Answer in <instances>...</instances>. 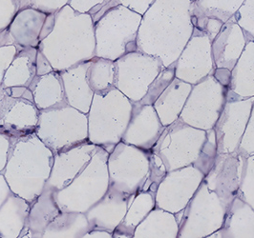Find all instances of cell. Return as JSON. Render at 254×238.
<instances>
[{"instance_id":"cell-1","label":"cell","mask_w":254,"mask_h":238,"mask_svg":"<svg viewBox=\"0 0 254 238\" xmlns=\"http://www.w3.org/2000/svg\"><path fill=\"white\" fill-rule=\"evenodd\" d=\"M191 0H155L142 14L138 50L159 57L165 67L177 61L193 34Z\"/></svg>"},{"instance_id":"cell-2","label":"cell","mask_w":254,"mask_h":238,"mask_svg":"<svg viewBox=\"0 0 254 238\" xmlns=\"http://www.w3.org/2000/svg\"><path fill=\"white\" fill-rule=\"evenodd\" d=\"M55 72H64L96 56L95 22L90 13H79L69 5L56 13L51 34L38 48Z\"/></svg>"},{"instance_id":"cell-3","label":"cell","mask_w":254,"mask_h":238,"mask_svg":"<svg viewBox=\"0 0 254 238\" xmlns=\"http://www.w3.org/2000/svg\"><path fill=\"white\" fill-rule=\"evenodd\" d=\"M141 17L122 4L104 13L95 23L96 56L116 61L128 52L138 50Z\"/></svg>"},{"instance_id":"cell-4","label":"cell","mask_w":254,"mask_h":238,"mask_svg":"<svg viewBox=\"0 0 254 238\" xmlns=\"http://www.w3.org/2000/svg\"><path fill=\"white\" fill-rule=\"evenodd\" d=\"M229 207L203 180L184 209L178 238H208L222 228Z\"/></svg>"},{"instance_id":"cell-5","label":"cell","mask_w":254,"mask_h":238,"mask_svg":"<svg viewBox=\"0 0 254 238\" xmlns=\"http://www.w3.org/2000/svg\"><path fill=\"white\" fill-rule=\"evenodd\" d=\"M206 131L194 128L180 118L166 126L151 151L164 161L167 172L190 166L197 159Z\"/></svg>"},{"instance_id":"cell-6","label":"cell","mask_w":254,"mask_h":238,"mask_svg":"<svg viewBox=\"0 0 254 238\" xmlns=\"http://www.w3.org/2000/svg\"><path fill=\"white\" fill-rule=\"evenodd\" d=\"M228 91L212 75H208L193 85L179 118L200 130L214 129L226 104Z\"/></svg>"},{"instance_id":"cell-7","label":"cell","mask_w":254,"mask_h":238,"mask_svg":"<svg viewBox=\"0 0 254 238\" xmlns=\"http://www.w3.org/2000/svg\"><path fill=\"white\" fill-rule=\"evenodd\" d=\"M115 65V88L132 102H140L143 98L149 85L165 68L159 57L140 50L123 55Z\"/></svg>"},{"instance_id":"cell-8","label":"cell","mask_w":254,"mask_h":238,"mask_svg":"<svg viewBox=\"0 0 254 238\" xmlns=\"http://www.w3.org/2000/svg\"><path fill=\"white\" fill-rule=\"evenodd\" d=\"M254 97L243 98L228 91L227 101L214 127L218 153L238 150L248 125Z\"/></svg>"},{"instance_id":"cell-9","label":"cell","mask_w":254,"mask_h":238,"mask_svg":"<svg viewBox=\"0 0 254 238\" xmlns=\"http://www.w3.org/2000/svg\"><path fill=\"white\" fill-rule=\"evenodd\" d=\"M203 178V174L192 165L167 172L155 193L157 208L174 214L183 211Z\"/></svg>"},{"instance_id":"cell-10","label":"cell","mask_w":254,"mask_h":238,"mask_svg":"<svg viewBox=\"0 0 254 238\" xmlns=\"http://www.w3.org/2000/svg\"><path fill=\"white\" fill-rule=\"evenodd\" d=\"M211 43L207 36L194 29L190 39L174 63L176 78L195 85L212 75L215 65Z\"/></svg>"},{"instance_id":"cell-11","label":"cell","mask_w":254,"mask_h":238,"mask_svg":"<svg viewBox=\"0 0 254 238\" xmlns=\"http://www.w3.org/2000/svg\"><path fill=\"white\" fill-rule=\"evenodd\" d=\"M244 156L240 152L218 153L203 181L228 206L237 196L241 182Z\"/></svg>"},{"instance_id":"cell-12","label":"cell","mask_w":254,"mask_h":238,"mask_svg":"<svg viewBox=\"0 0 254 238\" xmlns=\"http://www.w3.org/2000/svg\"><path fill=\"white\" fill-rule=\"evenodd\" d=\"M153 105L133 102V111L124 141L140 149L150 150L165 130Z\"/></svg>"},{"instance_id":"cell-13","label":"cell","mask_w":254,"mask_h":238,"mask_svg":"<svg viewBox=\"0 0 254 238\" xmlns=\"http://www.w3.org/2000/svg\"><path fill=\"white\" fill-rule=\"evenodd\" d=\"M247 43L248 39L244 32L232 16L224 23L211 43L215 68H226L232 71Z\"/></svg>"},{"instance_id":"cell-14","label":"cell","mask_w":254,"mask_h":238,"mask_svg":"<svg viewBox=\"0 0 254 238\" xmlns=\"http://www.w3.org/2000/svg\"><path fill=\"white\" fill-rule=\"evenodd\" d=\"M48 14L31 7L19 10L8 28L14 44L19 48H38Z\"/></svg>"},{"instance_id":"cell-15","label":"cell","mask_w":254,"mask_h":238,"mask_svg":"<svg viewBox=\"0 0 254 238\" xmlns=\"http://www.w3.org/2000/svg\"><path fill=\"white\" fill-rule=\"evenodd\" d=\"M89 61L79 63L76 66L61 72L66 102L76 110L87 113L95 93L90 88L87 80V70Z\"/></svg>"},{"instance_id":"cell-16","label":"cell","mask_w":254,"mask_h":238,"mask_svg":"<svg viewBox=\"0 0 254 238\" xmlns=\"http://www.w3.org/2000/svg\"><path fill=\"white\" fill-rule=\"evenodd\" d=\"M208 238H254V210L236 196L229 205L224 224Z\"/></svg>"},{"instance_id":"cell-17","label":"cell","mask_w":254,"mask_h":238,"mask_svg":"<svg viewBox=\"0 0 254 238\" xmlns=\"http://www.w3.org/2000/svg\"><path fill=\"white\" fill-rule=\"evenodd\" d=\"M193 85L176 78L153 104L162 124H172L180 117Z\"/></svg>"},{"instance_id":"cell-18","label":"cell","mask_w":254,"mask_h":238,"mask_svg":"<svg viewBox=\"0 0 254 238\" xmlns=\"http://www.w3.org/2000/svg\"><path fill=\"white\" fill-rule=\"evenodd\" d=\"M37 54L38 48H19L5 73L3 87L28 88L37 76Z\"/></svg>"},{"instance_id":"cell-19","label":"cell","mask_w":254,"mask_h":238,"mask_svg":"<svg viewBox=\"0 0 254 238\" xmlns=\"http://www.w3.org/2000/svg\"><path fill=\"white\" fill-rule=\"evenodd\" d=\"M243 98L254 97V41H248L245 50L231 71L229 89Z\"/></svg>"},{"instance_id":"cell-20","label":"cell","mask_w":254,"mask_h":238,"mask_svg":"<svg viewBox=\"0 0 254 238\" xmlns=\"http://www.w3.org/2000/svg\"><path fill=\"white\" fill-rule=\"evenodd\" d=\"M34 95V103L39 109L46 110L66 103L64 85L59 72L36 76L28 87Z\"/></svg>"},{"instance_id":"cell-21","label":"cell","mask_w":254,"mask_h":238,"mask_svg":"<svg viewBox=\"0 0 254 238\" xmlns=\"http://www.w3.org/2000/svg\"><path fill=\"white\" fill-rule=\"evenodd\" d=\"M156 206L155 192L141 190L134 199L125 220L115 229L114 238H132L136 228Z\"/></svg>"},{"instance_id":"cell-22","label":"cell","mask_w":254,"mask_h":238,"mask_svg":"<svg viewBox=\"0 0 254 238\" xmlns=\"http://www.w3.org/2000/svg\"><path fill=\"white\" fill-rule=\"evenodd\" d=\"M158 228L156 238H178L179 223L174 213L165 212L163 209L151 211L135 230L134 238H143L153 229Z\"/></svg>"},{"instance_id":"cell-23","label":"cell","mask_w":254,"mask_h":238,"mask_svg":"<svg viewBox=\"0 0 254 238\" xmlns=\"http://www.w3.org/2000/svg\"><path fill=\"white\" fill-rule=\"evenodd\" d=\"M87 80L90 88L95 94H102L115 87V61L95 56L91 59L87 70Z\"/></svg>"},{"instance_id":"cell-24","label":"cell","mask_w":254,"mask_h":238,"mask_svg":"<svg viewBox=\"0 0 254 238\" xmlns=\"http://www.w3.org/2000/svg\"><path fill=\"white\" fill-rule=\"evenodd\" d=\"M245 0H195L194 6L208 15L227 22Z\"/></svg>"},{"instance_id":"cell-25","label":"cell","mask_w":254,"mask_h":238,"mask_svg":"<svg viewBox=\"0 0 254 238\" xmlns=\"http://www.w3.org/2000/svg\"><path fill=\"white\" fill-rule=\"evenodd\" d=\"M218 154V147H217L216 133L214 129L206 131V137L203 142V147L201 151L192 164L193 167L198 169L203 176H205L211 168L213 167L215 159Z\"/></svg>"},{"instance_id":"cell-26","label":"cell","mask_w":254,"mask_h":238,"mask_svg":"<svg viewBox=\"0 0 254 238\" xmlns=\"http://www.w3.org/2000/svg\"><path fill=\"white\" fill-rule=\"evenodd\" d=\"M175 66L174 64L165 67L158 76L153 80L152 83L149 85L147 92L143 98L140 101V104L143 105H153L156 100L162 95L167 87L171 84V82L175 79Z\"/></svg>"},{"instance_id":"cell-27","label":"cell","mask_w":254,"mask_h":238,"mask_svg":"<svg viewBox=\"0 0 254 238\" xmlns=\"http://www.w3.org/2000/svg\"><path fill=\"white\" fill-rule=\"evenodd\" d=\"M191 21L194 29L207 36L211 41L215 38L225 23L216 17L203 13L200 9L195 7L194 4H192Z\"/></svg>"},{"instance_id":"cell-28","label":"cell","mask_w":254,"mask_h":238,"mask_svg":"<svg viewBox=\"0 0 254 238\" xmlns=\"http://www.w3.org/2000/svg\"><path fill=\"white\" fill-rule=\"evenodd\" d=\"M237 196L254 210V154L248 157L244 156L241 182Z\"/></svg>"},{"instance_id":"cell-29","label":"cell","mask_w":254,"mask_h":238,"mask_svg":"<svg viewBox=\"0 0 254 238\" xmlns=\"http://www.w3.org/2000/svg\"><path fill=\"white\" fill-rule=\"evenodd\" d=\"M233 17L248 41H254V0H245Z\"/></svg>"},{"instance_id":"cell-30","label":"cell","mask_w":254,"mask_h":238,"mask_svg":"<svg viewBox=\"0 0 254 238\" xmlns=\"http://www.w3.org/2000/svg\"><path fill=\"white\" fill-rule=\"evenodd\" d=\"M20 10L25 8H35L46 13H56L65 6L70 0H19Z\"/></svg>"},{"instance_id":"cell-31","label":"cell","mask_w":254,"mask_h":238,"mask_svg":"<svg viewBox=\"0 0 254 238\" xmlns=\"http://www.w3.org/2000/svg\"><path fill=\"white\" fill-rule=\"evenodd\" d=\"M19 10V0H0V32L9 28Z\"/></svg>"},{"instance_id":"cell-32","label":"cell","mask_w":254,"mask_h":238,"mask_svg":"<svg viewBox=\"0 0 254 238\" xmlns=\"http://www.w3.org/2000/svg\"><path fill=\"white\" fill-rule=\"evenodd\" d=\"M237 151L245 157L254 154V101L251 116Z\"/></svg>"},{"instance_id":"cell-33","label":"cell","mask_w":254,"mask_h":238,"mask_svg":"<svg viewBox=\"0 0 254 238\" xmlns=\"http://www.w3.org/2000/svg\"><path fill=\"white\" fill-rule=\"evenodd\" d=\"M18 47L16 45H7L0 47V83L3 82L4 75L16 55Z\"/></svg>"},{"instance_id":"cell-34","label":"cell","mask_w":254,"mask_h":238,"mask_svg":"<svg viewBox=\"0 0 254 238\" xmlns=\"http://www.w3.org/2000/svg\"><path fill=\"white\" fill-rule=\"evenodd\" d=\"M103 2L104 0H70L68 5L76 13H89L93 8Z\"/></svg>"},{"instance_id":"cell-35","label":"cell","mask_w":254,"mask_h":238,"mask_svg":"<svg viewBox=\"0 0 254 238\" xmlns=\"http://www.w3.org/2000/svg\"><path fill=\"white\" fill-rule=\"evenodd\" d=\"M120 3L127 7L128 9L140 13L144 14V13L150 8V6L155 2V0H119Z\"/></svg>"},{"instance_id":"cell-36","label":"cell","mask_w":254,"mask_h":238,"mask_svg":"<svg viewBox=\"0 0 254 238\" xmlns=\"http://www.w3.org/2000/svg\"><path fill=\"white\" fill-rule=\"evenodd\" d=\"M36 67H37V76L48 75L54 72V69L47 57L38 49L37 60H36Z\"/></svg>"},{"instance_id":"cell-37","label":"cell","mask_w":254,"mask_h":238,"mask_svg":"<svg viewBox=\"0 0 254 238\" xmlns=\"http://www.w3.org/2000/svg\"><path fill=\"white\" fill-rule=\"evenodd\" d=\"M212 76L216 79L217 81L224 86L225 88L229 90L231 84V71L226 68H215Z\"/></svg>"},{"instance_id":"cell-38","label":"cell","mask_w":254,"mask_h":238,"mask_svg":"<svg viewBox=\"0 0 254 238\" xmlns=\"http://www.w3.org/2000/svg\"><path fill=\"white\" fill-rule=\"evenodd\" d=\"M112 234L110 233H106V232H102V230L97 229L96 232L94 233H90L88 235H86L84 238H112Z\"/></svg>"},{"instance_id":"cell-39","label":"cell","mask_w":254,"mask_h":238,"mask_svg":"<svg viewBox=\"0 0 254 238\" xmlns=\"http://www.w3.org/2000/svg\"><path fill=\"white\" fill-rule=\"evenodd\" d=\"M191 1H193V2H194V1H195V0H191Z\"/></svg>"}]
</instances>
